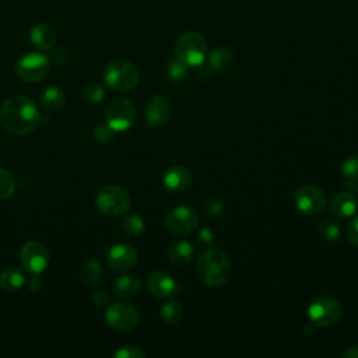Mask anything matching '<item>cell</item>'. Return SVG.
<instances>
[{
  "label": "cell",
  "instance_id": "obj_1",
  "mask_svg": "<svg viewBox=\"0 0 358 358\" xmlns=\"http://www.w3.org/2000/svg\"><path fill=\"white\" fill-rule=\"evenodd\" d=\"M41 122L38 107L24 96L8 98L0 108V125L15 136H27L34 132Z\"/></svg>",
  "mask_w": 358,
  "mask_h": 358
},
{
  "label": "cell",
  "instance_id": "obj_2",
  "mask_svg": "<svg viewBox=\"0 0 358 358\" xmlns=\"http://www.w3.org/2000/svg\"><path fill=\"white\" fill-rule=\"evenodd\" d=\"M197 278L209 287H220L230 280L231 262L230 258L218 249H209L197 258Z\"/></svg>",
  "mask_w": 358,
  "mask_h": 358
},
{
  "label": "cell",
  "instance_id": "obj_3",
  "mask_svg": "<svg viewBox=\"0 0 358 358\" xmlns=\"http://www.w3.org/2000/svg\"><path fill=\"white\" fill-rule=\"evenodd\" d=\"M175 55L188 68L200 66L207 57V41L199 33H185L175 43Z\"/></svg>",
  "mask_w": 358,
  "mask_h": 358
},
{
  "label": "cell",
  "instance_id": "obj_4",
  "mask_svg": "<svg viewBox=\"0 0 358 358\" xmlns=\"http://www.w3.org/2000/svg\"><path fill=\"white\" fill-rule=\"evenodd\" d=\"M104 79L112 90L129 91L139 84L140 73L133 64L128 61H115L105 68Z\"/></svg>",
  "mask_w": 358,
  "mask_h": 358
},
{
  "label": "cell",
  "instance_id": "obj_5",
  "mask_svg": "<svg viewBox=\"0 0 358 358\" xmlns=\"http://www.w3.org/2000/svg\"><path fill=\"white\" fill-rule=\"evenodd\" d=\"M96 203L101 213L107 216H119L130 207V195L119 185H108L98 192Z\"/></svg>",
  "mask_w": 358,
  "mask_h": 358
},
{
  "label": "cell",
  "instance_id": "obj_6",
  "mask_svg": "<svg viewBox=\"0 0 358 358\" xmlns=\"http://www.w3.org/2000/svg\"><path fill=\"white\" fill-rule=\"evenodd\" d=\"M343 315V308L336 298L320 297L308 308V318L316 327H329L336 325Z\"/></svg>",
  "mask_w": 358,
  "mask_h": 358
},
{
  "label": "cell",
  "instance_id": "obj_7",
  "mask_svg": "<svg viewBox=\"0 0 358 358\" xmlns=\"http://www.w3.org/2000/svg\"><path fill=\"white\" fill-rule=\"evenodd\" d=\"M51 72V59L43 54H29L16 65V75L26 83H38Z\"/></svg>",
  "mask_w": 358,
  "mask_h": 358
},
{
  "label": "cell",
  "instance_id": "obj_8",
  "mask_svg": "<svg viewBox=\"0 0 358 358\" xmlns=\"http://www.w3.org/2000/svg\"><path fill=\"white\" fill-rule=\"evenodd\" d=\"M105 119L115 132L126 130L136 119L135 105L128 98L112 100L105 108Z\"/></svg>",
  "mask_w": 358,
  "mask_h": 358
},
{
  "label": "cell",
  "instance_id": "obj_9",
  "mask_svg": "<svg viewBox=\"0 0 358 358\" xmlns=\"http://www.w3.org/2000/svg\"><path fill=\"white\" fill-rule=\"evenodd\" d=\"M295 207L309 216H315L323 211L326 207V196L323 191L315 185H304L294 195Z\"/></svg>",
  "mask_w": 358,
  "mask_h": 358
},
{
  "label": "cell",
  "instance_id": "obj_10",
  "mask_svg": "<svg viewBox=\"0 0 358 358\" xmlns=\"http://www.w3.org/2000/svg\"><path fill=\"white\" fill-rule=\"evenodd\" d=\"M199 217L189 206H178L165 218V228L174 235H186L196 230Z\"/></svg>",
  "mask_w": 358,
  "mask_h": 358
},
{
  "label": "cell",
  "instance_id": "obj_11",
  "mask_svg": "<svg viewBox=\"0 0 358 358\" xmlns=\"http://www.w3.org/2000/svg\"><path fill=\"white\" fill-rule=\"evenodd\" d=\"M20 260L27 271H30L31 274H40L48 266L50 252L43 242L30 241L22 248Z\"/></svg>",
  "mask_w": 358,
  "mask_h": 358
},
{
  "label": "cell",
  "instance_id": "obj_12",
  "mask_svg": "<svg viewBox=\"0 0 358 358\" xmlns=\"http://www.w3.org/2000/svg\"><path fill=\"white\" fill-rule=\"evenodd\" d=\"M105 319L111 327L121 331H128L136 327L139 322V313L137 309L130 304L117 302L107 309Z\"/></svg>",
  "mask_w": 358,
  "mask_h": 358
},
{
  "label": "cell",
  "instance_id": "obj_13",
  "mask_svg": "<svg viewBox=\"0 0 358 358\" xmlns=\"http://www.w3.org/2000/svg\"><path fill=\"white\" fill-rule=\"evenodd\" d=\"M171 101L165 96H156L150 98L146 108V121L151 128L164 126L171 118Z\"/></svg>",
  "mask_w": 358,
  "mask_h": 358
},
{
  "label": "cell",
  "instance_id": "obj_14",
  "mask_svg": "<svg viewBox=\"0 0 358 358\" xmlns=\"http://www.w3.org/2000/svg\"><path fill=\"white\" fill-rule=\"evenodd\" d=\"M137 263V251L126 244H118L108 252V264L115 271H128Z\"/></svg>",
  "mask_w": 358,
  "mask_h": 358
},
{
  "label": "cell",
  "instance_id": "obj_15",
  "mask_svg": "<svg viewBox=\"0 0 358 358\" xmlns=\"http://www.w3.org/2000/svg\"><path fill=\"white\" fill-rule=\"evenodd\" d=\"M147 287L149 291L160 299L172 298L178 294L179 285L178 283L167 273L163 271H154L147 278Z\"/></svg>",
  "mask_w": 358,
  "mask_h": 358
},
{
  "label": "cell",
  "instance_id": "obj_16",
  "mask_svg": "<svg viewBox=\"0 0 358 358\" xmlns=\"http://www.w3.org/2000/svg\"><path fill=\"white\" fill-rule=\"evenodd\" d=\"M192 181H193L192 172L184 165L170 167L163 177L164 186L171 192L186 191L192 185Z\"/></svg>",
  "mask_w": 358,
  "mask_h": 358
},
{
  "label": "cell",
  "instance_id": "obj_17",
  "mask_svg": "<svg viewBox=\"0 0 358 358\" xmlns=\"http://www.w3.org/2000/svg\"><path fill=\"white\" fill-rule=\"evenodd\" d=\"M30 41L40 51H51L57 45V33L52 26L41 23L31 29Z\"/></svg>",
  "mask_w": 358,
  "mask_h": 358
},
{
  "label": "cell",
  "instance_id": "obj_18",
  "mask_svg": "<svg viewBox=\"0 0 358 358\" xmlns=\"http://www.w3.org/2000/svg\"><path fill=\"white\" fill-rule=\"evenodd\" d=\"M330 210H331L333 216H336L338 218L352 217L357 211V200L352 196V193L340 192L331 199Z\"/></svg>",
  "mask_w": 358,
  "mask_h": 358
},
{
  "label": "cell",
  "instance_id": "obj_19",
  "mask_svg": "<svg viewBox=\"0 0 358 358\" xmlns=\"http://www.w3.org/2000/svg\"><path fill=\"white\" fill-rule=\"evenodd\" d=\"M195 256V248L188 241H181L177 244H172L168 249V259L171 263L177 266H185L192 262Z\"/></svg>",
  "mask_w": 358,
  "mask_h": 358
},
{
  "label": "cell",
  "instance_id": "obj_20",
  "mask_svg": "<svg viewBox=\"0 0 358 358\" xmlns=\"http://www.w3.org/2000/svg\"><path fill=\"white\" fill-rule=\"evenodd\" d=\"M65 93L59 87H50L41 96V104L48 114L59 112L65 105Z\"/></svg>",
  "mask_w": 358,
  "mask_h": 358
},
{
  "label": "cell",
  "instance_id": "obj_21",
  "mask_svg": "<svg viewBox=\"0 0 358 358\" xmlns=\"http://www.w3.org/2000/svg\"><path fill=\"white\" fill-rule=\"evenodd\" d=\"M341 177L345 188L358 193V156L347 158L341 165Z\"/></svg>",
  "mask_w": 358,
  "mask_h": 358
},
{
  "label": "cell",
  "instance_id": "obj_22",
  "mask_svg": "<svg viewBox=\"0 0 358 358\" xmlns=\"http://www.w3.org/2000/svg\"><path fill=\"white\" fill-rule=\"evenodd\" d=\"M115 294L121 298H132L140 290V280L136 276H122L115 283Z\"/></svg>",
  "mask_w": 358,
  "mask_h": 358
},
{
  "label": "cell",
  "instance_id": "obj_23",
  "mask_svg": "<svg viewBox=\"0 0 358 358\" xmlns=\"http://www.w3.org/2000/svg\"><path fill=\"white\" fill-rule=\"evenodd\" d=\"M24 274L17 267H8L0 274V285L6 291H17L24 285Z\"/></svg>",
  "mask_w": 358,
  "mask_h": 358
},
{
  "label": "cell",
  "instance_id": "obj_24",
  "mask_svg": "<svg viewBox=\"0 0 358 358\" xmlns=\"http://www.w3.org/2000/svg\"><path fill=\"white\" fill-rule=\"evenodd\" d=\"M234 64V54L227 48H220L211 52L209 65L216 72H227Z\"/></svg>",
  "mask_w": 358,
  "mask_h": 358
},
{
  "label": "cell",
  "instance_id": "obj_25",
  "mask_svg": "<svg viewBox=\"0 0 358 358\" xmlns=\"http://www.w3.org/2000/svg\"><path fill=\"white\" fill-rule=\"evenodd\" d=\"M79 274L84 283L96 284L103 277V266L97 259H89L80 266Z\"/></svg>",
  "mask_w": 358,
  "mask_h": 358
},
{
  "label": "cell",
  "instance_id": "obj_26",
  "mask_svg": "<svg viewBox=\"0 0 358 358\" xmlns=\"http://www.w3.org/2000/svg\"><path fill=\"white\" fill-rule=\"evenodd\" d=\"M184 316V309L179 302L170 301L161 308V318L167 325H177Z\"/></svg>",
  "mask_w": 358,
  "mask_h": 358
},
{
  "label": "cell",
  "instance_id": "obj_27",
  "mask_svg": "<svg viewBox=\"0 0 358 358\" xmlns=\"http://www.w3.org/2000/svg\"><path fill=\"white\" fill-rule=\"evenodd\" d=\"M15 189L16 184L13 175L9 171L0 168V202L9 199L15 193Z\"/></svg>",
  "mask_w": 358,
  "mask_h": 358
},
{
  "label": "cell",
  "instance_id": "obj_28",
  "mask_svg": "<svg viewBox=\"0 0 358 358\" xmlns=\"http://www.w3.org/2000/svg\"><path fill=\"white\" fill-rule=\"evenodd\" d=\"M144 220L137 214H129L128 217H125L122 224L124 231L130 237L140 235L144 231Z\"/></svg>",
  "mask_w": 358,
  "mask_h": 358
},
{
  "label": "cell",
  "instance_id": "obj_29",
  "mask_svg": "<svg viewBox=\"0 0 358 358\" xmlns=\"http://www.w3.org/2000/svg\"><path fill=\"white\" fill-rule=\"evenodd\" d=\"M318 231H319L320 237H322L326 242H330V244H331V242H336V241L338 239V237H340V228H338V225H337L334 221L329 220V218L320 221V224H319V227H318Z\"/></svg>",
  "mask_w": 358,
  "mask_h": 358
},
{
  "label": "cell",
  "instance_id": "obj_30",
  "mask_svg": "<svg viewBox=\"0 0 358 358\" xmlns=\"http://www.w3.org/2000/svg\"><path fill=\"white\" fill-rule=\"evenodd\" d=\"M105 97V90L97 83H90L83 90V101L86 104H98Z\"/></svg>",
  "mask_w": 358,
  "mask_h": 358
},
{
  "label": "cell",
  "instance_id": "obj_31",
  "mask_svg": "<svg viewBox=\"0 0 358 358\" xmlns=\"http://www.w3.org/2000/svg\"><path fill=\"white\" fill-rule=\"evenodd\" d=\"M167 73L172 82H182L188 77V66L179 59H171L167 66Z\"/></svg>",
  "mask_w": 358,
  "mask_h": 358
},
{
  "label": "cell",
  "instance_id": "obj_32",
  "mask_svg": "<svg viewBox=\"0 0 358 358\" xmlns=\"http://www.w3.org/2000/svg\"><path fill=\"white\" fill-rule=\"evenodd\" d=\"M202 210L209 217H217L224 211V202L218 197H209L202 203Z\"/></svg>",
  "mask_w": 358,
  "mask_h": 358
},
{
  "label": "cell",
  "instance_id": "obj_33",
  "mask_svg": "<svg viewBox=\"0 0 358 358\" xmlns=\"http://www.w3.org/2000/svg\"><path fill=\"white\" fill-rule=\"evenodd\" d=\"M115 130L108 125V124H100L96 126L94 129V137L98 143H110L114 139Z\"/></svg>",
  "mask_w": 358,
  "mask_h": 358
},
{
  "label": "cell",
  "instance_id": "obj_34",
  "mask_svg": "<svg viewBox=\"0 0 358 358\" xmlns=\"http://www.w3.org/2000/svg\"><path fill=\"white\" fill-rule=\"evenodd\" d=\"M146 354L136 345H124L115 352V358H144Z\"/></svg>",
  "mask_w": 358,
  "mask_h": 358
},
{
  "label": "cell",
  "instance_id": "obj_35",
  "mask_svg": "<svg viewBox=\"0 0 358 358\" xmlns=\"http://www.w3.org/2000/svg\"><path fill=\"white\" fill-rule=\"evenodd\" d=\"M197 241L202 246H211L216 241V235H214V231L209 227H204L199 231L197 234Z\"/></svg>",
  "mask_w": 358,
  "mask_h": 358
},
{
  "label": "cell",
  "instance_id": "obj_36",
  "mask_svg": "<svg viewBox=\"0 0 358 358\" xmlns=\"http://www.w3.org/2000/svg\"><path fill=\"white\" fill-rule=\"evenodd\" d=\"M52 50H54V48H52ZM51 58H52V61H54L55 64L64 65V64H66V62L69 61V58H70V51H69L68 48H65V47H58V48H55V50L52 51Z\"/></svg>",
  "mask_w": 358,
  "mask_h": 358
},
{
  "label": "cell",
  "instance_id": "obj_37",
  "mask_svg": "<svg viewBox=\"0 0 358 358\" xmlns=\"http://www.w3.org/2000/svg\"><path fill=\"white\" fill-rule=\"evenodd\" d=\"M347 237H348V241L358 248V217H355L350 224H348V228H347Z\"/></svg>",
  "mask_w": 358,
  "mask_h": 358
},
{
  "label": "cell",
  "instance_id": "obj_38",
  "mask_svg": "<svg viewBox=\"0 0 358 358\" xmlns=\"http://www.w3.org/2000/svg\"><path fill=\"white\" fill-rule=\"evenodd\" d=\"M93 302L100 308H105L110 305V295L104 290H97L93 294Z\"/></svg>",
  "mask_w": 358,
  "mask_h": 358
},
{
  "label": "cell",
  "instance_id": "obj_39",
  "mask_svg": "<svg viewBox=\"0 0 358 358\" xmlns=\"http://www.w3.org/2000/svg\"><path fill=\"white\" fill-rule=\"evenodd\" d=\"M44 283H43V278L38 277V274H33V277L30 278V283H29V287L31 291L34 292H38L41 288H43Z\"/></svg>",
  "mask_w": 358,
  "mask_h": 358
},
{
  "label": "cell",
  "instance_id": "obj_40",
  "mask_svg": "<svg viewBox=\"0 0 358 358\" xmlns=\"http://www.w3.org/2000/svg\"><path fill=\"white\" fill-rule=\"evenodd\" d=\"M344 358H358V345H351L343 352Z\"/></svg>",
  "mask_w": 358,
  "mask_h": 358
},
{
  "label": "cell",
  "instance_id": "obj_41",
  "mask_svg": "<svg viewBox=\"0 0 358 358\" xmlns=\"http://www.w3.org/2000/svg\"><path fill=\"white\" fill-rule=\"evenodd\" d=\"M315 327H316V326H315L313 323H311V322L306 323V325L304 326V329H302V330H304V334H305V336H312V334L315 333Z\"/></svg>",
  "mask_w": 358,
  "mask_h": 358
}]
</instances>
